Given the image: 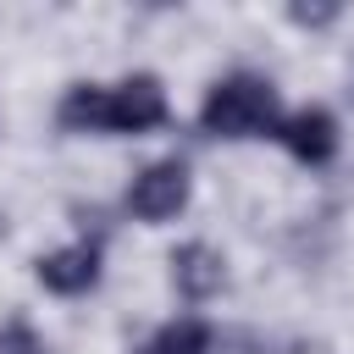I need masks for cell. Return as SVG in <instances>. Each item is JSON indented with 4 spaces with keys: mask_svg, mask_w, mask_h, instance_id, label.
<instances>
[{
    "mask_svg": "<svg viewBox=\"0 0 354 354\" xmlns=\"http://www.w3.org/2000/svg\"><path fill=\"white\" fill-rule=\"evenodd\" d=\"M166 116H171V100L155 72H127L116 83H72L55 105V127L72 138H88V133L138 138V133L166 127Z\"/></svg>",
    "mask_w": 354,
    "mask_h": 354,
    "instance_id": "6da1fadb",
    "label": "cell"
},
{
    "mask_svg": "<svg viewBox=\"0 0 354 354\" xmlns=\"http://www.w3.org/2000/svg\"><path fill=\"white\" fill-rule=\"evenodd\" d=\"M282 100L277 83L260 72H227L205 88L199 100V133L221 138V144H249V138H277L282 127Z\"/></svg>",
    "mask_w": 354,
    "mask_h": 354,
    "instance_id": "7a4b0ae2",
    "label": "cell"
},
{
    "mask_svg": "<svg viewBox=\"0 0 354 354\" xmlns=\"http://www.w3.org/2000/svg\"><path fill=\"white\" fill-rule=\"evenodd\" d=\"M188 194H194V171H188V160H183V155H160V160H149V166L127 183L122 205H127L133 221L160 227V221H177V216H183Z\"/></svg>",
    "mask_w": 354,
    "mask_h": 354,
    "instance_id": "3957f363",
    "label": "cell"
},
{
    "mask_svg": "<svg viewBox=\"0 0 354 354\" xmlns=\"http://www.w3.org/2000/svg\"><path fill=\"white\" fill-rule=\"evenodd\" d=\"M33 277H39V288L55 293V299H83V293H94L100 277H105V243H100V238H72V243L39 254V260H33Z\"/></svg>",
    "mask_w": 354,
    "mask_h": 354,
    "instance_id": "277c9868",
    "label": "cell"
},
{
    "mask_svg": "<svg viewBox=\"0 0 354 354\" xmlns=\"http://www.w3.org/2000/svg\"><path fill=\"white\" fill-rule=\"evenodd\" d=\"M277 144H282L299 166H332L337 149H343V127H337V116H332L326 105H299V111L282 116Z\"/></svg>",
    "mask_w": 354,
    "mask_h": 354,
    "instance_id": "5b68a950",
    "label": "cell"
},
{
    "mask_svg": "<svg viewBox=\"0 0 354 354\" xmlns=\"http://www.w3.org/2000/svg\"><path fill=\"white\" fill-rule=\"evenodd\" d=\"M166 266H171V288H177L188 304H205V299H216V293L227 288V254H221L216 243H205V238L177 243Z\"/></svg>",
    "mask_w": 354,
    "mask_h": 354,
    "instance_id": "8992f818",
    "label": "cell"
},
{
    "mask_svg": "<svg viewBox=\"0 0 354 354\" xmlns=\"http://www.w3.org/2000/svg\"><path fill=\"white\" fill-rule=\"evenodd\" d=\"M138 354H216V326L205 315H171L138 343Z\"/></svg>",
    "mask_w": 354,
    "mask_h": 354,
    "instance_id": "52a82bcc",
    "label": "cell"
},
{
    "mask_svg": "<svg viewBox=\"0 0 354 354\" xmlns=\"http://www.w3.org/2000/svg\"><path fill=\"white\" fill-rule=\"evenodd\" d=\"M0 354H50V343H44V332H39L33 321L11 315V321L0 326Z\"/></svg>",
    "mask_w": 354,
    "mask_h": 354,
    "instance_id": "ba28073f",
    "label": "cell"
},
{
    "mask_svg": "<svg viewBox=\"0 0 354 354\" xmlns=\"http://www.w3.org/2000/svg\"><path fill=\"white\" fill-rule=\"evenodd\" d=\"M288 22H299V28H326V22H337V6H288Z\"/></svg>",
    "mask_w": 354,
    "mask_h": 354,
    "instance_id": "9c48e42d",
    "label": "cell"
}]
</instances>
